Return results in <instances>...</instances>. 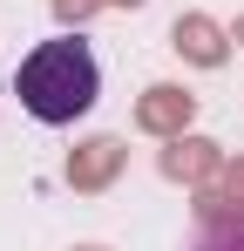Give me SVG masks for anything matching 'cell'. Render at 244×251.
Segmentation results:
<instances>
[{"mask_svg":"<svg viewBox=\"0 0 244 251\" xmlns=\"http://www.w3.org/2000/svg\"><path fill=\"white\" fill-rule=\"evenodd\" d=\"M197 251H244V224H217V231H203Z\"/></svg>","mask_w":244,"mask_h":251,"instance_id":"2","label":"cell"},{"mask_svg":"<svg viewBox=\"0 0 244 251\" xmlns=\"http://www.w3.org/2000/svg\"><path fill=\"white\" fill-rule=\"evenodd\" d=\"M14 95H21V109L34 116V123H75L95 109V95H102V68H95V48L81 41V34H54V41H41L21 68H14Z\"/></svg>","mask_w":244,"mask_h":251,"instance_id":"1","label":"cell"}]
</instances>
